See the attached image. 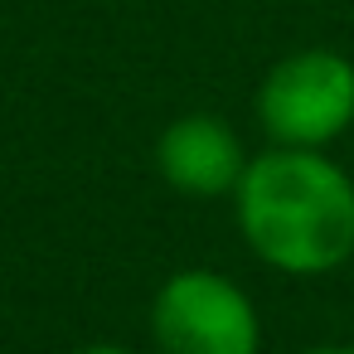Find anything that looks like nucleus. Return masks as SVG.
Segmentation results:
<instances>
[{
	"mask_svg": "<svg viewBox=\"0 0 354 354\" xmlns=\"http://www.w3.org/2000/svg\"><path fill=\"white\" fill-rule=\"evenodd\" d=\"M238 223L267 267L291 277L335 272L354 252V180L320 151H267L238 180Z\"/></svg>",
	"mask_w": 354,
	"mask_h": 354,
	"instance_id": "nucleus-1",
	"label": "nucleus"
},
{
	"mask_svg": "<svg viewBox=\"0 0 354 354\" xmlns=\"http://www.w3.org/2000/svg\"><path fill=\"white\" fill-rule=\"evenodd\" d=\"M257 122L281 146L320 151L354 122V64L335 49L286 54L257 88Z\"/></svg>",
	"mask_w": 354,
	"mask_h": 354,
	"instance_id": "nucleus-2",
	"label": "nucleus"
},
{
	"mask_svg": "<svg viewBox=\"0 0 354 354\" xmlns=\"http://www.w3.org/2000/svg\"><path fill=\"white\" fill-rule=\"evenodd\" d=\"M151 335L160 354H257L252 301L209 267L175 272L151 306Z\"/></svg>",
	"mask_w": 354,
	"mask_h": 354,
	"instance_id": "nucleus-3",
	"label": "nucleus"
},
{
	"mask_svg": "<svg viewBox=\"0 0 354 354\" xmlns=\"http://www.w3.org/2000/svg\"><path fill=\"white\" fill-rule=\"evenodd\" d=\"M156 160H160V175H165L180 194H199V199H214V194L238 189V180H243V170H248L238 136H233L218 117H204V112L175 117V122L160 131Z\"/></svg>",
	"mask_w": 354,
	"mask_h": 354,
	"instance_id": "nucleus-4",
	"label": "nucleus"
},
{
	"mask_svg": "<svg viewBox=\"0 0 354 354\" xmlns=\"http://www.w3.org/2000/svg\"><path fill=\"white\" fill-rule=\"evenodd\" d=\"M83 354H131V349H122V344H88Z\"/></svg>",
	"mask_w": 354,
	"mask_h": 354,
	"instance_id": "nucleus-5",
	"label": "nucleus"
},
{
	"mask_svg": "<svg viewBox=\"0 0 354 354\" xmlns=\"http://www.w3.org/2000/svg\"><path fill=\"white\" fill-rule=\"evenodd\" d=\"M306 354H354L349 344H325V349H306Z\"/></svg>",
	"mask_w": 354,
	"mask_h": 354,
	"instance_id": "nucleus-6",
	"label": "nucleus"
}]
</instances>
